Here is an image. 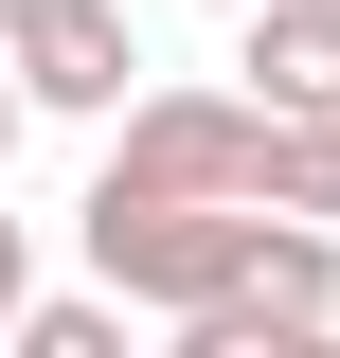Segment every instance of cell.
<instances>
[{
    "label": "cell",
    "instance_id": "cell-9",
    "mask_svg": "<svg viewBox=\"0 0 340 358\" xmlns=\"http://www.w3.org/2000/svg\"><path fill=\"white\" fill-rule=\"evenodd\" d=\"M18 18H36V0H0V36H18Z\"/></svg>",
    "mask_w": 340,
    "mask_h": 358
},
{
    "label": "cell",
    "instance_id": "cell-2",
    "mask_svg": "<svg viewBox=\"0 0 340 358\" xmlns=\"http://www.w3.org/2000/svg\"><path fill=\"white\" fill-rule=\"evenodd\" d=\"M251 162H269L251 90H126V143L90 197H251Z\"/></svg>",
    "mask_w": 340,
    "mask_h": 358
},
{
    "label": "cell",
    "instance_id": "cell-10",
    "mask_svg": "<svg viewBox=\"0 0 340 358\" xmlns=\"http://www.w3.org/2000/svg\"><path fill=\"white\" fill-rule=\"evenodd\" d=\"M215 18H233V0H215Z\"/></svg>",
    "mask_w": 340,
    "mask_h": 358
},
{
    "label": "cell",
    "instance_id": "cell-3",
    "mask_svg": "<svg viewBox=\"0 0 340 358\" xmlns=\"http://www.w3.org/2000/svg\"><path fill=\"white\" fill-rule=\"evenodd\" d=\"M0 72H18V108H72V126H108L143 90V36H126V0H36L18 36H0Z\"/></svg>",
    "mask_w": 340,
    "mask_h": 358
},
{
    "label": "cell",
    "instance_id": "cell-6",
    "mask_svg": "<svg viewBox=\"0 0 340 358\" xmlns=\"http://www.w3.org/2000/svg\"><path fill=\"white\" fill-rule=\"evenodd\" d=\"M251 197H269V215H323V233H340V126H287V108H269V162H251Z\"/></svg>",
    "mask_w": 340,
    "mask_h": 358
},
{
    "label": "cell",
    "instance_id": "cell-8",
    "mask_svg": "<svg viewBox=\"0 0 340 358\" xmlns=\"http://www.w3.org/2000/svg\"><path fill=\"white\" fill-rule=\"evenodd\" d=\"M18 126H36V108H18V72H0V162H18Z\"/></svg>",
    "mask_w": 340,
    "mask_h": 358
},
{
    "label": "cell",
    "instance_id": "cell-1",
    "mask_svg": "<svg viewBox=\"0 0 340 358\" xmlns=\"http://www.w3.org/2000/svg\"><path fill=\"white\" fill-rule=\"evenodd\" d=\"M90 287L108 305H162V322H197L233 268H251V233H269V197H90Z\"/></svg>",
    "mask_w": 340,
    "mask_h": 358
},
{
    "label": "cell",
    "instance_id": "cell-5",
    "mask_svg": "<svg viewBox=\"0 0 340 358\" xmlns=\"http://www.w3.org/2000/svg\"><path fill=\"white\" fill-rule=\"evenodd\" d=\"M0 358H126V305H108V287H18V322H0Z\"/></svg>",
    "mask_w": 340,
    "mask_h": 358
},
{
    "label": "cell",
    "instance_id": "cell-4",
    "mask_svg": "<svg viewBox=\"0 0 340 358\" xmlns=\"http://www.w3.org/2000/svg\"><path fill=\"white\" fill-rule=\"evenodd\" d=\"M233 18H251V108L340 126V0H233Z\"/></svg>",
    "mask_w": 340,
    "mask_h": 358
},
{
    "label": "cell",
    "instance_id": "cell-7",
    "mask_svg": "<svg viewBox=\"0 0 340 358\" xmlns=\"http://www.w3.org/2000/svg\"><path fill=\"white\" fill-rule=\"evenodd\" d=\"M18 287H36V251H18V215H0V322H18Z\"/></svg>",
    "mask_w": 340,
    "mask_h": 358
}]
</instances>
